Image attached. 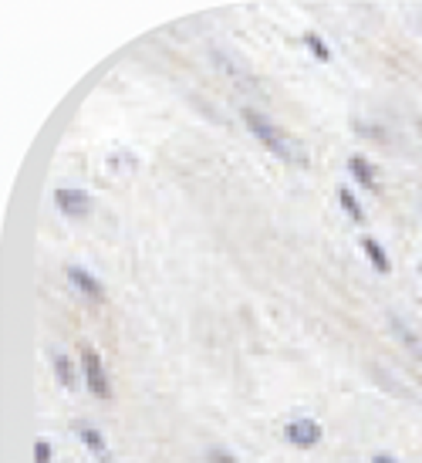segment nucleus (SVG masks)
<instances>
[{
    "instance_id": "obj_1",
    "label": "nucleus",
    "mask_w": 422,
    "mask_h": 463,
    "mask_svg": "<svg viewBox=\"0 0 422 463\" xmlns=\"http://www.w3.org/2000/svg\"><path fill=\"white\" fill-rule=\"evenodd\" d=\"M244 122H247L250 132L257 135V139H260V142H264V146H267L274 156H281L284 163H294V166H304V163H307L304 149H301V146H297V142H294L288 132H281V129H277L270 118L260 116V112L244 109Z\"/></svg>"
},
{
    "instance_id": "obj_2",
    "label": "nucleus",
    "mask_w": 422,
    "mask_h": 463,
    "mask_svg": "<svg viewBox=\"0 0 422 463\" xmlns=\"http://www.w3.org/2000/svg\"><path fill=\"white\" fill-rule=\"evenodd\" d=\"M85 379H88V389L95 392L98 399H108L112 396V386H108V375L101 368V359H98L92 348H85Z\"/></svg>"
},
{
    "instance_id": "obj_3",
    "label": "nucleus",
    "mask_w": 422,
    "mask_h": 463,
    "mask_svg": "<svg viewBox=\"0 0 422 463\" xmlns=\"http://www.w3.org/2000/svg\"><path fill=\"white\" fill-rule=\"evenodd\" d=\"M55 203L64 216H75V220L92 210V200L85 190H55Z\"/></svg>"
},
{
    "instance_id": "obj_4",
    "label": "nucleus",
    "mask_w": 422,
    "mask_h": 463,
    "mask_svg": "<svg viewBox=\"0 0 422 463\" xmlns=\"http://www.w3.org/2000/svg\"><path fill=\"white\" fill-rule=\"evenodd\" d=\"M288 440L294 446H301V450H307V446L321 443V426L314 423V420H294V423L288 426Z\"/></svg>"
},
{
    "instance_id": "obj_5",
    "label": "nucleus",
    "mask_w": 422,
    "mask_h": 463,
    "mask_svg": "<svg viewBox=\"0 0 422 463\" xmlns=\"http://www.w3.org/2000/svg\"><path fill=\"white\" fill-rule=\"evenodd\" d=\"M68 281L75 284L85 298H92V301H105V291H101V284H98L95 277L88 274L85 268H68Z\"/></svg>"
},
{
    "instance_id": "obj_6",
    "label": "nucleus",
    "mask_w": 422,
    "mask_h": 463,
    "mask_svg": "<svg viewBox=\"0 0 422 463\" xmlns=\"http://www.w3.org/2000/svg\"><path fill=\"white\" fill-rule=\"evenodd\" d=\"M348 170H351V176L362 183L365 190H375V170H372V163H368V159L351 156V159H348Z\"/></svg>"
},
{
    "instance_id": "obj_7",
    "label": "nucleus",
    "mask_w": 422,
    "mask_h": 463,
    "mask_svg": "<svg viewBox=\"0 0 422 463\" xmlns=\"http://www.w3.org/2000/svg\"><path fill=\"white\" fill-rule=\"evenodd\" d=\"M365 254H368V261H372V268L379 270V274H388V257H385V247L379 240H372V237H365L362 240Z\"/></svg>"
},
{
    "instance_id": "obj_8",
    "label": "nucleus",
    "mask_w": 422,
    "mask_h": 463,
    "mask_svg": "<svg viewBox=\"0 0 422 463\" xmlns=\"http://www.w3.org/2000/svg\"><path fill=\"white\" fill-rule=\"evenodd\" d=\"M55 375L64 389H75V368H71V359L68 355H55Z\"/></svg>"
},
{
    "instance_id": "obj_9",
    "label": "nucleus",
    "mask_w": 422,
    "mask_h": 463,
    "mask_svg": "<svg viewBox=\"0 0 422 463\" xmlns=\"http://www.w3.org/2000/svg\"><path fill=\"white\" fill-rule=\"evenodd\" d=\"M338 203L345 207V213L355 220V223H365V210L358 207V200L351 196V190H338Z\"/></svg>"
},
{
    "instance_id": "obj_10",
    "label": "nucleus",
    "mask_w": 422,
    "mask_h": 463,
    "mask_svg": "<svg viewBox=\"0 0 422 463\" xmlns=\"http://www.w3.org/2000/svg\"><path fill=\"white\" fill-rule=\"evenodd\" d=\"M81 440L88 443V450H92V453L105 457V440H101V433H98V429H92V426H81Z\"/></svg>"
},
{
    "instance_id": "obj_11",
    "label": "nucleus",
    "mask_w": 422,
    "mask_h": 463,
    "mask_svg": "<svg viewBox=\"0 0 422 463\" xmlns=\"http://www.w3.org/2000/svg\"><path fill=\"white\" fill-rule=\"evenodd\" d=\"M304 44H307V51H311L318 61H331V51H328V44L318 38V34H304Z\"/></svg>"
},
{
    "instance_id": "obj_12",
    "label": "nucleus",
    "mask_w": 422,
    "mask_h": 463,
    "mask_svg": "<svg viewBox=\"0 0 422 463\" xmlns=\"http://www.w3.org/2000/svg\"><path fill=\"white\" fill-rule=\"evenodd\" d=\"M34 463H51V443L48 440H38L34 443Z\"/></svg>"
},
{
    "instance_id": "obj_13",
    "label": "nucleus",
    "mask_w": 422,
    "mask_h": 463,
    "mask_svg": "<svg viewBox=\"0 0 422 463\" xmlns=\"http://www.w3.org/2000/svg\"><path fill=\"white\" fill-rule=\"evenodd\" d=\"M206 460H210V463H237L230 453H223V450H210V457H206Z\"/></svg>"
},
{
    "instance_id": "obj_14",
    "label": "nucleus",
    "mask_w": 422,
    "mask_h": 463,
    "mask_svg": "<svg viewBox=\"0 0 422 463\" xmlns=\"http://www.w3.org/2000/svg\"><path fill=\"white\" fill-rule=\"evenodd\" d=\"M372 463H395V460H392V457H385V453H379V457H375Z\"/></svg>"
}]
</instances>
